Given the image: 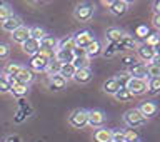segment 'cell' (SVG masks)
Instances as JSON below:
<instances>
[{"instance_id": "1", "label": "cell", "mask_w": 160, "mask_h": 142, "mask_svg": "<svg viewBox=\"0 0 160 142\" xmlns=\"http://www.w3.org/2000/svg\"><path fill=\"white\" fill-rule=\"evenodd\" d=\"M123 122L128 125L130 129H138V127H143L145 124H147V119L143 117L142 114H140V110L137 107H133V109H128L127 112L123 114Z\"/></svg>"}, {"instance_id": "2", "label": "cell", "mask_w": 160, "mask_h": 142, "mask_svg": "<svg viewBox=\"0 0 160 142\" xmlns=\"http://www.w3.org/2000/svg\"><path fill=\"white\" fill-rule=\"evenodd\" d=\"M95 13V5L93 3H88V2H83V3H78L77 7L73 8V18L77 22H90Z\"/></svg>"}, {"instance_id": "3", "label": "cell", "mask_w": 160, "mask_h": 142, "mask_svg": "<svg viewBox=\"0 0 160 142\" xmlns=\"http://www.w3.org/2000/svg\"><path fill=\"white\" fill-rule=\"evenodd\" d=\"M52 60L48 54H43V52H38L30 57V62H28V69L32 70V72H45V69H47L48 62Z\"/></svg>"}, {"instance_id": "4", "label": "cell", "mask_w": 160, "mask_h": 142, "mask_svg": "<svg viewBox=\"0 0 160 142\" xmlns=\"http://www.w3.org/2000/svg\"><path fill=\"white\" fill-rule=\"evenodd\" d=\"M88 122V110L87 109H75L72 114L68 115V124L73 129H83L87 127Z\"/></svg>"}, {"instance_id": "5", "label": "cell", "mask_w": 160, "mask_h": 142, "mask_svg": "<svg viewBox=\"0 0 160 142\" xmlns=\"http://www.w3.org/2000/svg\"><path fill=\"white\" fill-rule=\"evenodd\" d=\"M125 89L132 94V97H138V95H143L147 92V80H140V79H132L127 82Z\"/></svg>"}, {"instance_id": "6", "label": "cell", "mask_w": 160, "mask_h": 142, "mask_svg": "<svg viewBox=\"0 0 160 142\" xmlns=\"http://www.w3.org/2000/svg\"><path fill=\"white\" fill-rule=\"evenodd\" d=\"M72 37L75 40V45L80 47V49H87L88 45L95 40V35H93L92 30H80V32L73 34Z\"/></svg>"}, {"instance_id": "7", "label": "cell", "mask_w": 160, "mask_h": 142, "mask_svg": "<svg viewBox=\"0 0 160 142\" xmlns=\"http://www.w3.org/2000/svg\"><path fill=\"white\" fill-rule=\"evenodd\" d=\"M135 52H137V57L142 60V64H150L155 57V50L153 47H150L147 45L145 42L142 44H137V49H135Z\"/></svg>"}, {"instance_id": "8", "label": "cell", "mask_w": 160, "mask_h": 142, "mask_svg": "<svg viewBox=\"0 0 160 142\" xmlns=\"http://www.w3.org/2000/svg\"><path fill=\"white\" fill-rule=\"evenodd\" d=\"M58 47V40L53 37V35H45V37L40 40V52L48 54L50 57L53 59V54Z\"/></svg>"}, {"instance_id": "9", "label": "cell", "mask_w": 160, "mask_h": 142, "mask_svg": "<svg viewBox=\"0 0 160 142\" xmlns=\"http://www.w3.org/2000/svg\"><path fill=\"white\" fill-rule=\"evenodd\" d=\"M105 119L107 117H105L103 110L92 109V110H88V122H87V125H90L92 129H100V127H103Z\"/></svg>"}, {"instance_id": "10", "label": "cell", "mask_w": 160, "mask_h": 142, "mask_svg": "<svg viewBox=\"0 0 160 142\" xmlns=\"http://www.w3.org/2000/svg\"><path fill=\"white\" fill-rule=\"evenodd\" d=\"M108 12L115 15V17H123L128 12V2H125V0H113V2H110Z\"/></svg>"}, {"instance_id": "11", "label": "cell", "mask_w": 160, "mask_h": 142, "mask_svg": "<svg viewBox=\"0 0 160 142\" xmlns=\"http://www.w3.org/2000/svg\"><path fill=\"white\" fill-rule=\"evenodd\" d=\"M128 74H130V77H132V79L147 80V79H148V74H147V64H142V62L133 64L132 67L128 69Z\"/></svg>"}, {"instance_id": "12", "label": "cell", "mask_w": 160, "mask_h": 142, "mask_svg": "<svg viewBox=\"0 0 160 142\" xmlns=\"http://www.w3.org/2000/svg\"><path fill=\"white\" fill-rule=\"evenodd\" d=\"M30 39V27H27V25H20V27L17 30H13L12 32V40L15 44H25L27 40Z\"/></svg>"}, {"instance_id": "13", "label": "cell", "mask_w": 160, "mask_h": 142, "mask_svg": "<svg viewBox=\"0 0 160 142\" xmlns=\"http://www.w3.org/2000/svg\"><path fill=\"white\" fill-rule=\"evenodd\" d=\"M137 109L140 110V114H142L147 120L152 119L153 115H157V112H158V105L155 104V102H152V100L142 102V104H140V107H137Z\"/></svg>"}, {"instance_id": "14", "label": "cell", "mask_w": 160, "mask_h": 142, "mask_svg": "<svg viewBox=\"0 0 160 142\" xmlns=\"http://www.w3.org/2000/svg\"><path fill=\"white\" fill-rule=\"evenodd\" d=\"M115 47H117V52H120V50H133L137 49V40L133 39V35L123 34L122 40L118 44H115Z\"/></svg>"}, {"instance_id": "15", "label": "cell", "mask_w": 160, "mask_h": 142, "mask_svg": "<svg viewBox=\"0 0 160 142\" xmlns=\"http://www.w3.org/2000/svg\"><path fill=\"white\" fill-rule=\"evenodd\" d=\"M93 77V72L90 67H85V69H78L75 70V75H73V80L77 84H88Z\"/></svg>"}, {"instance_id": "16", "label": "cell", "mask_w": 160, "mask_h": 142, "mask_svg": "<svg viewBox=\"0 0 160 142\" xmlns=\"http://www.w3.org/2000/svg\"><path fill=\"white\" fill-rule=\"evenodd\" d=\"M10 94L13 95V97H18L22 99L25 95L28 94V85H25L22 82H17V80H13L12 84H10Z\"/></svg>"}, {"instance_id": "17", "label": "cell", "mask_w": 160, "mask_h": 142, "mask_svg": "<svg viewBox=\"0 0 160 142\" xmlns=\"http://www.w3.org/2000/svg\"><path fill=\"white\" fill-rule=\"evenodd\" d=\"M102 52H103V47H102V44H100L97 39H95L87 49H85V54H87V59H88V60L98 57V55H102Z\"/></svg>"}, {"instance_id": "18", "label": "cell", "mask_w": 160, "mask_h": 142, "mask_svg": "<svg viewBox=\"0 0 160 142\" xmlns=\"http://www.w3.org/2000/svg\"><path fill=\"white\" fill-rule=\"evenodd\" d=\"M123 34L125 32L120 30L118 27H110V29H107V32H105V37H107L108 44H118L120 40H122Z\"/></svg>"}, {"instance_id": "19", "label": "cell", "mask_w": 160, "mask_h": 142, "mask_svg": "<svg viewBox=\"0 0 160 142\" xmlns=\"http://www.w3.org/2000/svg\"><path fill=\"white\" fill-rule=\"evenodd\" d=\"M0 25H2V29L5 30V32H10V34H12L13 30H17L20 25H22V18L17 17V15H12V17L7 18L3 24H0Z\"/></svg>"}, {"instance_id": "20", "label": "cell", "mask_w": 160, "mask_h": 142, "mask_svg": "<svg viewBox=\"0 0 160 142\" xmlns=\"http://www.w3.org/2000/svg\"><path fill=\"white\" fill-rule=\"evenodd\" d=\"M53 59L60 64H72L73 62V52H68V50H62V49H57L53 54Z\"/></svg>"}, {"instance_id": "21", "label": "cell", "mask_w": 160, "mask_h": 142, "mask_svg": "<svg viewBox=\"0 0 160 142\" xmlns=\"http://www.w3.org/2000/svg\"><path fill=\"white\" fill-rule=\"evenodd\" d=\"M93 142H112V130L100 127L93 132Z\"/></svg>"}, {"instance_id": "22", "label": "cell", "mask_w": 160, "mask_h": 142, "mask_svg": "<svg viewBox=\"0 0 160 142\" xmlns=\"http://www.w3.org/2000/svg\"><path fill=\"white\" fill-rule=\"evenodd\" d=\"M22 49H23L25 54L32 57V55L40 52V42H38V40H33V39H28L25 44H22Z\"/></svg>"}, {"instance_id": "23", "label": "cell", "mask_w": 160, "mask_h": 142, "mask_svg": "<svg viewBox=\"0 0 160 142\" xmlns=\"http://www.w3.org/2000/svg\"><path fill=\"white\" fill-rule=\"evenodd\" d=\"M33 79H35L33 72H32L30 69H27V67H22V70H20L18 75L15 77V80H17V82H22V84H25V85H28Z\"/></svg>"}, {"instance_id": "24", "label": "cell", "mask_w": 160, "mask_h": 142, "mask_svg": "<svg viewBox=\"0 0 160 142\" xmlns=\"http://www.w3.org/2000/svg\"><path fill=\"white\" fill-rule=\"evenodd\" d=\"M102 89H103V92L105 94H108V95H115L118 92V89H120V84L115 80L113 77L112 79H107L103 82V85H102Z\"/></svg>"}, {"instance_id": "25", "label": "cell", "mask_w": 160, "mask_h": 142, "mask_svg": "<svg viewBox=\"0 0 160 142\" xmlns=\"http://www.w3.org/2000/svg\"><path fill=\"white\" fill-rule=\"evenodd\" d=\"M65 85H67V80L60 75H53V77L48 79V89L50 90H63Z\"/></svg>"}, {"instance_id": "26", "label": "cell", "mask_w": 160, "mask_h": 142, "mask_svg": "<svg viewBox=\"0 0 160 142\" xmlns=\"http://www.w3.org/2000/svg\"><path fill=\"white\" fill-rule=\"evenodd\" d=\"M147 92L150 95L160 94V77H150V79H147Z\"/></svg>"}, {"instance_id": "27", "label": "cell", "mask_w": 160, "mask_h": 142, "mask_svg": "<svg viewBox=\"0 0 160 142\" xmlns=\"http://www.w3.org/2000/svg\"><path fill=\"white\" fill-rule=\"evenodd\" d=\"M20 70H22V65H20V64H17V62H7V64H5V69H3V74L8 75V77H17Z\"/></svg>"}, {"instance_id": "28", "label": "cell", "mask_w": 160, "mask_h": 142, "mask_svg": "<svg viewBox=\"0 0 160 142\" xmlns=\"http://www.w3.org/2000/svg\"><path fill=\"white\" fill-rule=\"evenodd\" d=\"M60 77H63L65 80H70V79H73V75H75V67L72 64H62V67H60Z\"/></svg>"}, {"instance_id": "29", "label": "cell", "mask_w": 160, "mask_h": 142, "mask_svg": "<svg viewBox=\"0 0 160 142\" xmlns=\"http://www.w3.org/2000/svg\"><path fill=\"white\" fill-rule=\"evenodd\" d=\"M60 67H62V64L57 62L55 59H52L47 65V69H45V72H47L48 77H53V75H58L60 74Z\"/></svg>"}, {"instance_id": "30", "label": "cell", "mask_w": 160, "mask_h": 142, "mask_svg": "<svg viewBox=\"0 0 160 142\" xmlns=\"http://www.w3.org/2000/svg\"><path fill=\"white\" fill-rule=\"evenodd\" d=\"M75 47H77V45H75V40H73L72 35H70V37L60 40L57 49H62V50H68V52H73V49H75Z\"/></svg>"}, {"instance_id": "31", "label": "cell", "mask_w": 160, "mask_h": 142, "mask_svg": "<svg viewBox=\"0 0 160 142\" xmlns=\"http://www.w3.org/2000/svg\"><path fill=\"white\" fill-rule=\"evenodd\" d=\"M13 15L12 12V8H10V5L8 3H5V2H0V24H3L7 18H10Z\"/></svg>"}, {"instance_id": "32", "label": "cell", "mask_w": 160, "mask_h": 142, "mask_svg": "<svg viewBox=\"0 0 160 142\" xmlns=\"http://www.w3.org/2000/svg\"><path fill=\"white\" fill-rule=\"evenodd\" d=\"M113 97L117 99L118 102H128V100H132V99H133V97H132V94H130L125 87H120V89H118V92L115 94Z\"/></svg>"}, {"instance_id": "33", "label": "cell", "mask_w": 160, "mask_h": 142, "mask_svg": "<svg viewBox=\"0 0 160 142\" xmlns=\"http://www.w3.org/2000/svg\"><path fill=\"white\" fill-rule=\"evenodd\" d=\"M45 30L42 29V27H30V39H33V40H42L43 37H45Z\"/></svg>"}, {"instance_id": "34", "label": "cell", "mask_w": 160, "mask_h": 142, "mask_svg": "<svg viewBox=\"0 0 160 142\" xmlns=\"http://www.w3.org/2000/svg\"><path fill=\"white\" fill-rule=\"evenodd\" d=\"M148 35H150V30H148L147 25H138V27L135 29V37L143 40V42H145V39H147Z\"/></svg>"}, {"instance_id": "35", "label": "cell", "mask_w": 160, "mask_h": 142, "mask_svg": "<svg viewBox=\"0 0 160 142\" xmlns=\"http://www.w3.org/2000/svg\"><path fill=\"white\" fill-rule=\"evenodd\" d=\"M88 64H90V60H88L87 57H75V59H73V62H72V65L75 67V70L88 67Z\"/></svg>"}, {"instance_id": "36", "label": "cell", "mask_w": 160, "mask_h": 142, "mask_svg": "<svg viewBox=\"0 0 160 142\" xmlns=\"http://www.w3.org/2000/svg\"><path fill=\"white\" fill-rule=\"evenodd\" d=\"M10 92V82L5 74H0V94H7Z\"/></svg>"}, {"instance_id": "37", "label": "cell", "mask_w": 160, "mask_h": 142, "mask_svg": "<svg viewBox=\"0 0 160 142\" xmlns=\"http://www.w3.org/2000/svg\"><path fill=\"white\" fill-rule=\"evenodd\" d=\"M113 79L120 84V87H125V85H127V82L130 80V74H128V72H118Z\"/></svg>"}, {"instance_id": "38", "label": "cell", "mask_w": 160, "mask_h": 142, "mask_svg": "<svg viewBox=\"0 0 160 142\" xmlns=\"http://www.w3.org/2000/svg\"><path fill=\"white\" fill-rule=\"evenodd\" d=\"M133 140H138V134L133 129L123 130V142H133Z\"/></svg>"}, {"instance_id": "39", "label": "cell", "mask_w": 160, "mask_h": 142, "mask_svg": "<svg viewBox=\"0 0 160 142\" xmlns=\"http://www.w3.org/2000/svg\"><path fill=\"white\" fill-rule=\"evenodd\" d=\"M147 74H148V79L150 77H160V67L155 64H147Z\"/></svg>"}, {"instance_id": "40", "label": "cell", "mask_w": 160, "mask_h": 142, "mask_svg": "<svg viewBox=\"0 0 160 142\" xmlns=\"http://www.w3.org/2000/svg\"><path fill=\"white\" fill-rule=\"evenodd\" d=\"M160 42V37H158V34H150L147 39H145V44L150 45V47H155Z\"/></svg>"}, {"instance_id": "41", "label": "cell", "mask_w": 160, "mask_h": 142, "mask_svg": "<svg viewBox=\"0 0 160 142\" xmlns=\"http://www.w3.org/2000/svg\"><path fill=\"white\" fill-rule=\"evenodd\" d=\"M117 54V47H115V44H108L107 47L103 49L102 55H105V57H113V55Z\"/></svg>"}, {"instance_id": "42", "label": "cell", "mask_w": 160, "mask_h": 142, "mask_svg": "<svg viewBox=\"0 0 160 142\" xmlns=\"http://www.w3.org/2000/svg\"><path fill=\"white\" fill-rule=\"evenodd\" d=\"M10 55V47L7 44H0V60H7Z\"/></svg>"}, {"instance_id": "43", "label": "cell", "mask_w": 160, "mask_h": 142, "mask_svg": "<svg viewBox=\"0 0 160 142\" xmlns=\"http://www.w3.org/2000/svg\"><path fill=\"white\" fill-rule=\"evenodd\" d=\"M122 64L127 65V67L130 69L133 64H137V59H135L133 55H122Z\"/></svg>"}, {"instance_id": "44", "label": "cell", "mask_w": 160, "mask_h": 142, "mask_svg": "<svg viewBox=\"0 0 160 142\" xmlns=\"http://www.w3.org/2000/svg\"><path fill=\"white\" fill-rule=\"evenodd\" d=\"M112 142H123V130H112Z\"/></svg>"}, {"instance_id": "45", "label": "cell", "mask_w": 160, "mask_h": 142, "mask_svg": "<svg viewBox=\"0 0 160 142\" xmlns=\"http://www.w3.org/2000/svg\"><path fill=\"white\" fill-rule=\"evenodd\" d=\"M73 57H87V54H85V49L75 47V49H73Z\"/></svg>"}, {"instance_id": "46", "label": "cell", "mask_w": 160, "mask_h": 142, "mask_svg": "<svg viewBox=\"0 0 160 142\" xmlns=\"http://www.w3.org/2000/svg\"><path fill=\"white\" fill-rule=\"evenodd\" d=\"M152 24L155 29L160 30V13H153V18H152Z\"/></svg>"}, {"instance_id": "47", "label": "cell", "mask_w": 160, "mask_h": 142, "mask_svg": "<svg viewBox=\"0 0 160 142\" xmlns=\"http://www.w3.org/2000/svg\"><path fill=\"white\" fill-rule=\"evenodd\" d=\"M5 142H22V140H20L18 135H8V137L5 139Z\"/></svg>"}, {"instance_id": "48", "label": "cell", "mask_w": 160, "mask_h": 142, "mask_svg": "<svg viewBox=\"0 0 160 142\" xmlns=\"http://www.w3.org/2000/svg\"><path fill=\"white\" fill-rule=\"evenodd\" d=\"M153 13H160V0L153 2Z\"/></svg>"}, {"instance_id": "49", "label": "cell", "mask_w": 160, "mask_h": 142, "mask_svg": "<svg viewBox=\"0 0 160 142\" xmlns=\"http://www.w3.org/2000/svg\"><path fill=\"white\" fill-rule=\"evenodd\" d=\"M150 64H155V65H158V67H160V55L155 54V57H153V60H152Z\"/></svg>"}, {"instance_id": "50", "label": "cell", "mask_w": 160, "mask_h": 142, "mask_svg": "<svg viewBox=\"0 0 160 142\" xmlns=\"http://www.w3.org/2000/svg\"><path fill=\"white\" fill-rule=\"evenodd\" d=\"M153 50H155V54H157V55H160V42L153 47Z\"/></svg>"}, {"instance_id": "51", "label": "cell", "mask_w": 160, "mask_h": 142, "mask_svg": "<svg viewBox=\"0 0 160 142\" xmlns=\"http://www.w3.org/2000/svg\"><path fill=\"white\" fill-rule=\"evenodd\" d=\"M102 5H105V7H110V2H108V0H103Z\"/></svg>"}, {"instance_id": "52", "label": "cell", "mask_w": 160, "mask_h": 142, "mask_svg": "<svg viewBox=\"0 0 160 142\" xmlns=\"http://www.w3.org/2000/svg\"><path fill=\"white\" fill-rule=\"evenodd\" d=\"M133 142H140V139H138V140H133Z\"/></svg>"}]
</instances>
